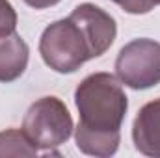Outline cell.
Wrapping results in <instances>:
<instances>
[{"instance_id":"cell-1","label":"cell","mask_w":160,"mask_h":158,"mask_svg":"<svg viewBox=\"0 0 160 158\" xmlns=\"http://www.w3.org/2000/svg\"><path fill=\"white\" fill-rule=\"evenodd\" d=\"M80 121L75 141L80 153L108 158L118 153L121 125L128 110V97L121 80L110 73H91L75 89Z\"/></svg>"},{"instance_id":"cell-2","label":"cell","mask_w":160,"mask_h":158,"mask_svg":"<svg viewBox=\"0 0 160 158\" xmlns=\"http://www.w3.org/2000/svg\"><path fill=\"white\" fill-rule=\"evenodd\" d=\"M39 54L43 62L56 73L71 75L93 60V50L82 28L67 17L50 22L39 37Z\"/></svg>"},{"instance_id":"cell-3","label":"cell","mask_w":160,"mask_h":158,"mask_svg":"<svg viewBox=\"0 0 160 158\" xmlns=\"http://www.w3.org/2000/svg\"><path fill=\"white\" fill-rule=\"evenodd\" d=\"M22 130L38 149L52 151L71 138L75 125L65 102L48 95L28 106L22 119Z\"/></svg>"},{"instance_id":"cell-4","label":"cell","mask_w":160,"mask_h":158,"mask_svg":"<svg viewBox=\"0 0 160 158\" xmlns=\"http://www.w3.org/2000/svg\"><path fill=\"white\" fill-rule=\"evenodd\" d=\"M116 75L130 89H149L160 84V43L140 37L127 43L116 58Z\"/></svg>"},{"instance_id":"cell-5","label":"cell","mask_w":160,"mask_h":158,"mask_svg":"<svg viewBox=\"0 0 160 158\" xmlns=\"http://www.w3.org/2000/svg\"><path fill=\"white\" fill-rule=\"evenodd\" d=\"M69 17L82 28L95 58L102 56L114 45L118 36V24L116 19L102 7L91 2H84L71 11Z\"/></svg>"},{"instance_id":"cell-6","label":"cell","mask_w":160,"mask_h":158,"mask_svg":"<svg viewBox=\"0 0 160 158\" xmlns=\"http://www.w3.org/2000/svg\"><path fill=\"white\" fill-rule=\"evenodd\" d=\"M134 147L151 158H160V97L143 104L132 123Z\"/></svg>"},{"instance_id":"cell-7","label":"cell","mask_w":160,"mask_h":158,"mask_svg":"<svg viewBox=\"0 0 160 158\" xmlns=\"http://www.w3.org/2000/svg\"><path fill=\"white\" fill-rule=\"evenodd\" d=\"M30 48L17 32L0 37V82L9 84L21 78L28 67Z\"/></svg>"},{"instance_id":"cell-8","label":"cell","mask_w":160,"mask_h":158,"mask_svg":"<svg viewBox=\"0 0 160 158\" xmlns=\"http://www.w3.org/2000/svg\"><path fill=\"white\" fill-rule=\"evenodd\" d=\"M38 151L22 128H6L0 132V156H38Z\"/></svg>"},{"instance_id":"cell-9","label":"cell","mask_w":160,"mask_h":158,"mask_svg":"<svg viewBox=\"0 0 160 158\" xmlns=\"http://www.w3.org/2000/svg\"><path fill=\"white\" fill-rule=\"evenodd\" d=\"M17 28V11L9 0H0V37L13 34Z\"/></svg>"},{"instance_id":"cell-10","label":"cell","mask_w":160,"mask_h":158,"mask_svg":"<svg viewBox=\"0 0 160 158\" xmlns=\"http://www.w3.org/2000/svg\"><path fill=\"white\" fill-rule=\"evenodd\" d=\"M112 2L118 4L123 11H127L130 15H143L155 7L153 0H112Z\"/></svg>"},{"instance_id":"cell-11","label":"cell","mask_w":160,"mask_h":158,"mask_svg":"<svg viewBox=\"0 0 160 158\" xmlns=\"http://www.w3.org/2000/svg\"><path fill=\"white\" fill-rule=\"evenodd\" d=\"M58 2H62V0H24V4L34 9H47L50 6H56Z\"/></svg>"},{"instance_id":"cell-12","label":"cell","mask_w":160,"mask_h":158,"mask_svg":"<svg viewBox=\"0 0 160 158\" xmlns=\"http://www.w3.org/2000/svg\"><path fill=\"white\" fill-rule=\"evenodd\" d=\"M153 2H155V6H157V4H160V0H153Z\"/></svg>"}]
</instances>
